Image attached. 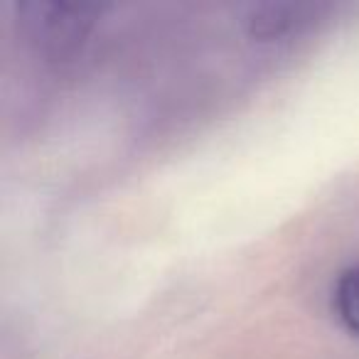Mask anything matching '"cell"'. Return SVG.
I'll use <instances>...</instances> for the list:
<instances>
[{
  "label": "cell",
  "instance_id": "1",
  "mask_svg": "<svg viewBox=\"0 0 359 359\" xmlns=\"http://www.w3.org/2000/svg\"><path fill=\"white\" fill-rule=\"evenodd\" d=\"M30 13V32L35 40L47 47H69L86 35L94 11L76 6H27L22 8Z\"/></svg>",
  "mask_w": 359,
  "mask_h": 359
},
{
  "label": "cell",
  "instance_id": "2",
  "mask_svg": "<svg viewBox=\"0 0 359 359\" xmlns=\"http://www.w3.org/2000/svg\"><path fill=\"white\" fill-rule=\"evenodd\" d=\"M332 305L339 323L359 337V266L344 269L334 280Z\"/></svg>",
  "mask_w": 359,
  "mask_h": 359
}]
</instances>
